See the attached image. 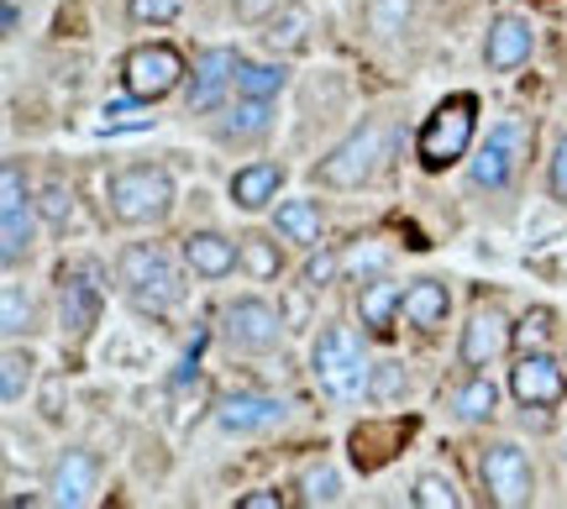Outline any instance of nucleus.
I'll return each instance as SVG.
<instances>
[{
    "label": "nucleus",
    "mask_w": 567,
    "mask_h": 509,
    "mask_svg": "<svg viewBox=\"0 0 567 509\" xmlns=\"http://www.w3.org/2000/svg\"><path fill=\"white\" fill-rule=\"evenodd\" d=\"M116 279H122V294L142 310V315H168V310L184 300L179 268H174V258L153 242L126 247L122 258H116Z\"/></svg>",
    "instance_id": "obj_1"
},
{
    "label": "nucleus",
    "mask_w": 567,
    "mask_h": 509,
    "mask_svg": "<svg viewBox=\"0 0 567 509\" xmlns=\"http://www.w3.org/2000/svg\"><path fill=\"white\" fill-rule=\"evenodd\" d=\"M473 137H478V95H452L421 122L415 158H421L425 174H442V168L463 164L473 153Z\"/></svg>",
    "instance_id": "obj_2"
},
{
    "label": "nucleus",
    "mask_w": 567,
    "mask_h": 509,
    "mask_svg": "<svg viewBox=\"0 0 567 509\" xmlns=\"http://www.w3.org/2000/svg\"><path fill=\"white\" fill-rule=\"evenodd\" d=\"M105 205L122 226H158L174 210V179L158 164L116 168L111 184H105Z\"/></svg>",
    "instance_id": "obj_3"
},
{
    "label": "nucleus",
    "mask_w": 567,
    "mask_h": 509,
    "mask_svg": "<svg viewBox=\"0 0 567 509\" xmlns=\"http://www.w3.org/2000/svg\"><path fill=\"white\" fill-rule=\"evenodd\" d=\"M310 373L331 399H363L373 388V363L363 357V342L347 326H326L310 346Z\"/></svg>",
    "instance_id": "obj_4"
},
{
    "label": "nucleus",
    "mask_w": 567,
    "mask_h": 509,
    "mask_svg": "<svg viewBox=\"0 0 567 509\" xmlns=\"http://www.w3.org/2000/svg\"><path fill=\"white\" fill-rule=\"evenodd\" d=\"M379 158H384V122L352 126L342 143L316 164V184H326V189H358L363 179H373Z\"/></svg>",
    "instance_id": "obj_5"
},
{
    "label": "nucleus",
    "mask_w": 567,
    "mask_h": 509,
    "mask_svg": "<svg viewBox=\"0 0 567 509\" xmlns=\"http://www.w3.org/2000/svg\"><path fill=\"white\" fill-rule=\"evenodd\" d=\"M520 164H526V126L520 122H494L488 126V137L478 143V153L467 158V179H473V189L505 195L509 184L520 179Z\"/></svg>",
    "instance_id": "obj_6"
},
{
    "label": "nucleus",
    "mask_w": 567,
    "mask_h": 509,
    "mask_svg": "<svg viewBox=\"0 0 567 509\" xmlns=\"http://www.w3.org/2000/svg\"><path fill=\"white\" fill-rule=\"evenodd\" d=\"M189 74V63H184L179 48H168V42H142L122 59V84L132 101H163V95H174Z\"/></svg>",
    "instance_id": "obj_7"
},
{
    "label": "nucleus",
    "mask_w": 567,
    "mask_h": 509,
    "mask_svg": "<svg viewBox=\"0 0 567 509\" xmlns=\"http://www.w3.org/2000/svg\"><path fill=\"white\" fill-rule=\"evenodd\" d=\"M478 472H484V489H488L494 505L526 509L530 499H536V472H530V457L515 447V442H494V447L484 451Z\"/></svg>",
    "instance_id": "obj_8"
},
{
    "label": "nucleus",
    "mask_w": 567,
    "mask_h": 509,
    "mask_svg": "<svg viewBox=\"0 0 567 509\" xmlns=\"http://www.w3.org/2000/svg\"><path fill=\"white\" fill-rule=\"evenodd\" d=\"M101 305H105V284H101V268L95 263H74L59 273V321H63V336H90L95 321H101Z\"/></svg>",
    "instance_id": "obj_9"
},
{
    "label": "nucleus",
    "mask_w": 567,
    "mask_h": 509,
    "mask_svg": "<svg viewBox=\"0 0 567 509\" xmlns=\"http://www.w3.org/2000/svg\"><path fill=\"white\" fill-rule=\"evenodd\" d=\"M32 231H38V221H32L21 168L6 158V168H0V258H6V268H17L32 252Z\"/></svg>",
    "instance_id": "obj_10"
},
{
    "label": "nucleus",
    "mask_w": 567,
    "mask_h": 509,
    "mask_svg": "<svg viewBox=\"0 0 567 509\" xmlns=\"http://www.w3.org/2000/svg\"><path fill=\"white\" fill-rule=\"evenodd\" d=\"M221 336L237 352H274L284 342V315L268 300L258 294H243V300H231L221 315Z\"/></svg>",
    "instance_id": "obj_11"
},
{
    "label": "nucleus",
    "mask_w": 567,
    "mask_h": 509,
    "mask_svg": "<svg viewBox=\"0 0 567 509\" xmlns=\"http://www.w3.org/2000/svg\"><path fill=\"white\" fill-rule=\"evenodd\" d=\"M509 394L526 409H551L567 399V373L551 352H520V363L509 367Z\"/></svg>",
    "instance_id": "obj_12"
},
{
    "label": "nucleus",
    "mask_w": 567,
    "mask_h": 509,
    "mask_svg": "<svg viewBox=\"0 0 567 509\" xmlns=\"http://www.w3.org/2000/svg\"><path fill=\"white\" fill-rule=\"evenodd\" d=\"M237 69H243L237 48H205L200 59H195V74H189V95H184L189 116L216 111L226 101V90H237Z\"/></svg>",
    "instance_id": "obj_13"
},
{
    "label": "nucleus",
    "mask_w": 567,
    "mask_h": 509,
    "mask_svg": "<svg viewBox=\"0 0 567 509\" xmlns=\"http://www.w3.org/2000/svg\"><path fill=\"white\" fill-rule=\"evenodd\" d=\"M216 420L231 436H258V430H274L289 420V405L274 399V394H226L216 405Z\"/></svg>",
    "instance_id": "obj_14"
},
{
    "label": "nucleus",
    "mask_w": 567,
    "mask_h": 509,
    "mask_svg": "<svg viewBox=\"0 0 567 509\" xmlns=\"http://www.w3.org/2000/svg\"><path fill=\"white\" fill-rule=\"evenodd\" d=\"M95 489H101V463L90 457V451H63L59 463H53V478H48V494H53V505L63 509H80L95 499Z\"/></svg>",
    "instance_id": "obj_15"
},
{
    "label": "nucleus",
    "mask_w": 567,
    "mask_h": 509,
    "mask_svg": "<svg viewBox=\"0 0 567 509\" xmlns=\"http://www.w3.org/2000/svg\"><path fill=\"white\" fill-rule=\"evenodd\" d=\"M509 342H515V326L505 321V310L478 305L473 315H467V326H463V363L467 367H488Z\"/></svg>",
    "instance_id": "obj_16"
},
{
    "label": "nucleus",
    "mask_w": 567,
    "mask_h": 509,
    "mask_svg": "<svg viewBox=\"0 0 567 509\" xmlns=\"http://www.w3.org/2000/svg\"><path fill=\"white\" fill-rule=\"evenodd\" d=\"M530 48H536V27L526 17H499L488 27V42H484V63L494 74H509V69H520L530 59Z\"/></svg>",
    "instance_id": "obj_17"
},
{
    "label": "nucleus",
    "mask_w": 567,
    "mask_h": 509,
    "mask_svg": "<svg viewBox=\"0 0 567 509\" xmlns=\"http://www.w3.org/2000/svg\"><path fill=\"white\" fill-rule=\"evenodd\" d=\"M184 263L195 268L200 279H226L231 268L243 263V242H231L221 231H189L184 237Z\"/></svg>",
    "instance_id": "obj_18"
},
{
    "label": "nucleus",
    "mask_w": 567,
    "mask_h": 509,
    "mask_svg": "<svg viewBox=\"0 0 567 509\" xmlns=\"http://www.w3.org/2000/svg\"><path fill=\"white\" fill-rule=\"evenodd\" d=\"M410 430H415V420H373V426H358L352 430V463L363 472H373V468H384L394 451L410 442Z\"/></svg>",
    "instance_id": "obj_19"
},
{
    "label": "nucleus",
    "mask_w": 567,
    "mask_h": 509,
    "mask_svg": "<svg viewBox=\"0 0 567 509\" xmlns=\"http://www.w3.org/2000/svg\"><path fill=\"white\" fill-rule=\"evenodd\" d=\"M446 315H452V294H446L442 279H415L405 289V321L421 331H442Z\"/></svg>",
    "instance_id": "obj_20"
},
{
    "label": "nucleus",
    "mask_w": 567,
    "mask_h": 509,
    "mask_svg": "<svg viewBox=\"0 0 567 509\" xmlns=\"http://www.w3.org/2000/svg\"><path fill=\"white\" fill-rule=\"evenodd\" d=\"M279 189H284L279 164H247L231 174V200H237V210H264Z\"/></svg>",
    "instance_id": "obj_21"
},
{
    "label": "nucleus",
    "mask_w": 567,
    "mask_h": 509,
    "mask_svg": "<svg viewBox=\"0 0 567 509\" xmlns=\"http://www.w3.org/2000/svg\"><path fill=\"white\" fill-rule=\"evenodd\" d=\"M268 126H274V101H243L226 111V122L216 126V137L221 143H252V137H264Z\"/></svg>",
    "instance_id": "obj_22"
},
{
    "label": "nucleus",
    "mask_w": 567,
    "mask_h": 509,
    "mask_svg": "<svg viewBox=\"0 0 567 509\" xmlns=\"http://www.w3.org/2000/svg\"><path fill=\"white\" fill-rule=\"evenodd\" d=\"M321 205L316 200H284L274 210V231H279L284 242H300V247H316L321 242Z\"/></svg>",
    "instance_id": "obj_23"
},
{
    "label": "nucleus",
    "mask_w": 567,
    "mask_h": 509,
    "mask_svg": "<svg viewBox=\"0 0 567 509\" xmlns=\"http://www.w3.org/2000/svg\"><path fill=\"white\" fill-rule=\"evenodd\" d=\"M405 310V289L389 284V279H373V284L358 294V321H363L368 331H389V321Z\"/></svg>",
    "instance_id": "obj_24"
},
{
    "label": "nucleus",
    "mask_w": 567,
    "mask_h": 509,
    "mask_svg": "<svg viewBox=\"0 0 567 509\" xmlns=\"http://www.w3.org/2000/svg\"><path fill=\"white\" fill-rule=\"evenodd\" d=\"M494 409H499V388H494V378H484V373H473V378L452 394V415H457V420H467V426L488 420Z\"/></svg>",
    "instance_id": "obj_25"
},
{
    "label": "nucleus",
    "mask_w": 567,
    "mask_h": 509,
    "mask_svg": "<svg viewBox=\"0 0 567 509\" xmlns=\"http://www.w3.org/2000/svg\"><path fill=\"white\" fill-rule=\"evenodd\" d=\"M284 84H289V74H284V63H247L237 69V95L243 101H274Z\"/></svg>",
    "instance_id": "obj_26"
},
{
    "label": "nucleus",
    "mask_w": 567,
    "mask_h": 509,
    "mask_svg": "<svg viewBox=\"0 0 567 509\" xmlns=\"http://www.w3.org/2000/svg\"><path fill=\"white\" fill-rule=\"evenodd\" d=\"M410 505L415 509H457L463 505V494H457V484L442 478V472H421L415 489H410Z\"/></svg>",
    "instance_id": "obj_27"
},
{
    "label": "nucleus",
    "mask_w": 567,
    "mask_h": 509,
    "mask_svg": "<svg viewBox=\"0 0 567 509\" xmlns=\"http://www.w3.org/2000/svg\"><path fill=\"white\" fill-rule=\"evenodd\" d=\"M27 384H32V352H6L0 357V399L6 405H21V394H27Z\"/></svg>",
    "instance_id": "obj_28"
},
{
    "label": "nucleus",
    "mask_w": 567,
    "mask_h": 509,
    "mask_svg": "<svg viewBox=\"0 0 567 509\" xmlns=\"http://www.w3.org/2000/svg\"><path fill=\"white\" fill-rule=\"evenodd\" d=\"M0 331H6V342H17L21 331H32V300L21 294V284L0 289Z\"/></svg>",
    "instance_id": "obj_29"
},
{
    "label": "nucleus",
    "mask_w": 567,
    "mask_h": 509,
    "mask_svg": "<svg viewBox=\"0 0 567 509\" xmlns=\"http://www.w3.org/2000/svg\"><path fill=\"white\" fill-rule=\"evenodd\" d=\"M551 326H557V315H551L547 305L526 310V315H520V326H515V346H520V352H547Z\"/></svg>",
    "instance_id": "obj_30"
},
{
    "label": "nucleus",
    "mask_w": 567,
    "mask_h": 509,
    "mask_svg": "<svg viewBox=\"0 0 567 509\" xmlns=\"http://www.w3.org/2000/svg\"><path fill=\"white\" fill-rule=\"evenodd\" d=\"M243 268L252 273V279H279V247L268 242V237H243Z\"/></svg>",
    "instance_id": "obj_31"
},
{
    "label": "nucleus",
    "mask_w": 567,
    "mask_h": 509,
    "mask_svg": "<svg viewBox=\"0 0 567 509\" xmlns=\"http://www.w3.org/2000/svg\"><path fill=\"white\" fill-rule=\"evenodd\" d=\"M38 216L53 231H69V221H74V195L63 189V184H42L38 189Z\"/></svg>",
    "instance_id": "obj_32"
},
{
    "label": "nucleus",
    "mask_w": 567,
    "mask_h": 509,
    "mask_svg": "<svg viewBox=\"0 0 567 509\" xmlns=\"http://www.w3.org/2000/svg\"><path fill=\"white\" fill-rule=\"evenodd\" d=\"M300 499L305 505H337V499H342V478H337V468H310L305 472Z\"/></svg>",
    "instance_id": "obj_33"
},
{
    "label": "nucleus",
    "mask_w": 567,
    "mask_h": 509,
    "mask_svg": "<svg viewBox=\"0 0 567 509\" xmlns=\"http://www.w3.org/2000/svg\"><path fill=\"white\" fill-rule=\"evenodd\" d=\"M410 21V0H373L368 6V27L379 32V38H400Z\"/></svg>",
    "instance_id": "obj_34"
},
{
    "label": "nucleus",
    "mask_w": 567,
    "mask_h": 509,
    "mask_svg": "<svg viewBox=\"0 0 567 509\" xmlns=\"http://www.w3.org/2000/svg\"><path fill=\"white\" fill-rule=\"evenodd\" d=\"M305 27H310V17H305L300 6H284V17H274V27H268L264 38H268V48H300Z\"/></svg>",
    "instance_id": "obj_35"
},
{
    "label": "nucleus",
    "mask_w": 567,
    "mask_h": 509,
    "mask_svg": "<svg viewBox=\"0 0 567 509\" xmlns=\"http://www.w3.org/2000/svg\"><path fill=\"white\" fill-rule=\"evenodd\" d=\"M184 11V0H126V17L137 27H168Z\"/></svg>",
    "instance_id": "obj_36"
},
{
    "label": "nucleus",
    "mask_w": 567,
    "mask_h": 509,
    "mask_svg": "<svg viewBox=\"0 0 567 509\" xmlns=\"http://www.w3.org/2000/svg\"><path fill=\"white\" fill-rule=\"evenodd\" d=\"M400 388H405V367H400V363H379V373H373V388H368V394H373V399H389V394H400Z\"/></svg>",
    "instance_id": "obj_37"
},
{
    "label": "nucleus",
    "mask_w": 567,
    "mask_h": 509,
    "mask_svg": "<svg viewBox=\"0 0 567 509\" xmlns=\"http://www.w3.org/2000/svg\"><path fill=\"white\" fill-rule=\"evenodd\" d=\"M547 189H551V200H563V205H567V137H563V143H557V153H551Z\"/></svg>",
    "instance_id": "obj_38"
},
{
    "label": "nucleus",
    "mask_w": 567,
    "mask_h": 509,
    "mask_svg": "<svg viewBox=\"0 0 567 509\" xmlns=\"http://www.w3.org/2000/svg\"><path fill=\"white\" fill-rule=\"evenodd\" d=\"M274 11H284V0H237V21H264Z\"/></svg>",
    "instance_id": "obj_39"
},
{
    "label": "nucleus",
    "mask_w": 567,
    "mask_h": 509,
    "mask_svg": "<svg viewBox=\"0 0 567 509\" xmlns=\"http://www.w3.org/2000/svg\"><path fill=\"white\" fill-rule=\"evenodd\" d=\"M331 273H337V258H331V252H321V258H310V268H305V284L321 289Z\"/></svg>",
    "instance_id": "obj_40"
},
{
    "label": "nucleus",
    "mask_w": 567,
    "mask_h": 509,
    "mask_svg": "<svg viewBox=\"0 0 567 509\" xmlns=\"http://www.w3.org/2000/svg\"><path fill=\"white\" fill-rule=\"evenodd\" d=\"M237 505H243V509H279L284 499H279V494H274V489H258V494H243Z\"/></svg>",
    "instance_id": "obj_41"
},
{
    "label": "nucleus",
    "mask_w": 567,
    "mask_h": 509,
    "mask_svg": "<svg viewBox=\"0 0 567 509\" xmlns=\"http://www.w3.org/2000/svg\"><path fill=\"white\" fill-rule=\"evenodd\" d=\"M563 463H567V447H563Z\"/></svg>",
    "instance_id": "obj_42"
}]
</instances>
